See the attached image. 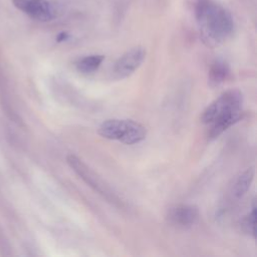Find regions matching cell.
I'll use <instances>...</instances> for the list:
<instances>
[{"label":"cell","mask_w":257,"mask_h":257,"mask_svg":"<svg viewBox=\"0 0 257 257\" xmlns=\"http://www.w3.org/2000/svg\"><path fill=\"white\" fill-rule=\"evenodd\" d=\"M195 16L205 43L216 46L226 41L234 31L231 13L214 0H198Z\"/></svg>","instance_id":"1"},{"label":"cell","mask_w":257,"mask_h":257,"mask_svg":"<svg viewBox=\"0 0 257 257\" xmlns=\"http://www.w3.org/2000/svg\"><path fill=\"white\" fill-rule=\"evenodd\" d=\"M243 94L238 89H229L212 101L203 111L201 120L213 122H238L242 118Z\"/></svg>","instance_id":"2"},{"label":"cell","mask_w":257,"mask_h":257,"mask_svg":"<svg viewBox=\"0 0 257 257\" xmlns=\"http://www.w3.org/2000/svg\"><path fill=\"white\" fill-rule=\"evenodd\" d=\"M98 134L107 140L135 145L145 140L147 130L143 124L133 119L111 118L104 120L99 125Z\"/></svg>","instance_id":"3"},{"label":"cell","mask_w":257,"mask_h":257,"mask_svg":"<svg viewBox=\"0 0 257 257\" xmlns=\"http://www.w3.org/2000/svg\"><path fill=\"white\" fill-rule=\"evenodd\" d=\"M66 162L72 171L95 193L116 207L121 208L123 206L122 201L110 188V186L78 157L70 154L66 157Z\"/></svg>","instance_id":"4"},{"label":"cell","mask_w":257,"mask_h":257,"mask_svg":"<svg viewBox=\"0 0 257 257\" xmlns=\"http://www.w3.org/2000/svg\"><path fill=\"white\" fill-rule=\"evenodd\" d=\"M13 5L30 18L48 22L55 18L56 10L47 0H12Z\"/></svg>","instance_id":"5"},{"label":"cell","mask_w":257,"mask_h":257,"mask_svg":"<svg viewBox=\"0 0 257 257\" xmlns=\"http://www.w3.org/2000/svg\"><path fill=\"white\" fill-rule=\"evenodd\" d=\"M146 58V49L142 46H136L123 53L115 62L113 73L117 78H125L132 75L144 62Z\"/></svg>","instance_id":"6"},{"label":"cell","mask_w":257,"mask_h":257,"mask_svg":"<svg viewBox=\"0 0 257 257\" xmlns=\"http://www.w3.org/2000/svg\"><path fill=\"white\" fill-rule=\"evenodd\" d=\"M200 212L197 206L179 204L171 207L167 212V220L170 224L179 228H189L197 223Z\"/></svg>","instance_id":"7"},{"label":"cell","mask_w":257,"mask_h":257,"mask_svg":"<svg viewBox=\"0 0 257 257\" xmlns=\"http://www.w3.org/2000/svg\"><path fill=\"white\" fill-rule=\"evenodd\" d=\"M230 67L228 63L223 59H215L209 69L208 79L209 84L213 87L222 84L229 76Z\"/></svg>","instance_id":"8"},{"label":"cell","mask_w":257,"mask_h":257,"mask_svg":"<svg viewBox=\"0 0 257 257\" xmlns=\"http://www.w3.org/2000/svg\"><path fill=\"white\" fill-rule=\"evenodd\" d=\"M104 56L101 54H91L80 58L76 62V68L79 72L84 74H90L96 71L101 65Z\"/></svg>","instance_id":"9"},{"label":"cell","mask_w":257,"mask_h":257,"mask_svg":"<svg viewBox=\"0 0 257 257\" xmlns=\"http://www.w3.org/2000/svg\"><path fill=\"white\" fill-rule=\"evenodd\" d=\"M253 178H254V169L253 168H249L239 175V177L237 178V180L234 184V188H233V194L236 198H238V199L242 198L247 193V191L253 181Z\"/></svg>","instance_id":"10"},{"label":"cell","mask_w":257,"mask_h":257,"mask_svg":"<svg viewBox=\"0 0 257 257\" xmlns=\"http://www.w3.org/2000/svg\"><path fill=\"white\" fill-rule=\"evenodd\" d=\"M255 221H256V205L255 202H253L252 211L243 219L242 226L244 230L251 234L252 236H255Z\"/></svg>","instance_id":"11"},{"label":"cell","mask_w":257,"mask_h":257,"mask_svg":"<svg viewBox=\"0 0 257 257\" xmlns=\"http://www.w3.org/2000/svg\"><path fill=\"white\" fill-rule=\"evenodd\" d=\"M69 38V34L67 32H60L57 36H56V41L57 42H62L65 41Z\"/></svg>","instance_id":"12"}]
</instances>
